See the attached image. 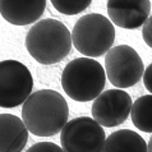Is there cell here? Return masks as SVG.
<instances>
[{
  "label": "cell",
  "instance_id": "cell-15",
  "mask_svg": "<svg viewBox=\"0 0 152 152\" xmlns=\"http://www.w3.org/2000/svg\"><path fill=\"white\" fill-rule=\"evenodd\" d=\"M26 152H64L61 147L53 142H39L31 146Z\"/></svg>",
  "mask_w": 152,
  "mask_h": 152
},
{
  "label": "cell",
  "instance_id": "cell-7",
  "mask_svg": "<svg viewBox=\"0 0 152 152\" xmlns=\"http://www.w3.org/2000/svg\"><path fill=\"white\" fill-rule=\"evenodd\" d=\"M33 78L29 69L18 60L0 61V107L22 105L32 94Z\"/></svg>",
  "mask_w": 152,
  "mask_h": 152
},
{
  "label": "cell",
  "instance_id": "cell-9",
  "mask_svg": "<svg viewBox=\"0 0 152 152\" xmlns=\"http://www.w3.org/2000/svg\"><path fill=\"white\" fill-rule=\"evenodd\" d=\"M151 13L150 0H107L111 23L125 29H137Z\"/></svg>",
  "mask_w": 152,
  "mask_h": 152
},
{
  "label": "cell",
  "instance_id": "cell-1",
  "mask_svg": "<svg viewBox=\"0 0 152 152\" xmlns=\"http://www.w3.org/2000/svg\"><path fill=\"white\" fill-rule=\"evenodd\" d=\"M22 105L23 123L28 132L37 137L55 136L69 119L68 104L54 90L33 92Z\"/></svg>",
  "mask_w": 152,
  "mask_h": 152
},
{
  "label": "cell",
  "instance_id": "cell-8",
  "mask_svg": "<svg viewBox=\"0 0 152 152\" xmlns=\"http://www.w3.org/2000/svg\"><path fill=\"white\" fill-rule=\"evenodd\" d=\"M132 102L130 95L120 88L104 91L94 101L92 119L105 128L118 126L128 119Z\"/></svg>",
  "mask_w": 152,
  "mask_h": 152
},
{
  "label": "cell",
  "instance_id": "cell-13",
  "mask_svg": "<svg viewBox=\"0 0 152 152\" xmlns=\"http://www.w3.org/2000/svg\"><path fill=\"white\" fill-rule=\"evenodd\" d=\"M151 106H152V94L143 95L132 102L130 107V118L133 124L141 129L142 132L151 133L152 123H151Z\"/></svg>",
  "mask_w": 152,
  "mask_h": 152
},
{
  "label": "cell",
  "instance_id": "cell-2",
  "mask_svg": "<svg viewBox=\"0 0 152 152\" xmlns=\"http://www.w3.org/2000/svg\"><path fill=\"white\" fill-rule=\"evenodd\" d=\"M26 49L40 64H56L72 50L70 32L58 19L37 20L26 36Z\"/></svg>",
  "mask_w": 152,
  "mask_h": 152
},
{
  "label": "cell",
  "instance_id": "cell-3",
  "mask_svg": "<svg viewBox=\"0 0 152 152\" xmlns=\"http://www.w3.org/2000/svg\"><path fill=\"white\" fill-rule=\"evenodd\" d=\"M104 66L92 58H78L65 65L61 74V87L69 99L79 102L95 100L105 88Z\"/></svg>",
  "mask_w": 152,
  "mask_h": 152
},
{
  "label": "cell",
  "instance_id": "cell-6",
  "mask_svg": "<svg viewBox=\"0 0 152 152\" xmlns=\"http://www.w3.org/2000/svg\"><path fill=\"white\" fill-rule=\"evenodd\" d=\"M64 152H102L105 130L90 116H79L66 121L60 130Z\"/></svg>",
  "mask_w": 152,
  "mask_h": 152
},
{
  "label": "cell",
  "instance_id": "cell-18",
  "mask_svg": "<svg viewBox=\"0 0 152 152\" xmlns=\"http://www.w3.org/2000/svg\"><path fill=\"white\" fill-rule=\"evenodd\" d=\"M147 152H152V139L147 143Z\"/></svg>",
  "mask_w": 152,
  "mask_h": 152
},
{
  "label": "cell",
  "instance_id": "cell-12",
  "mask_svg": "<svg viewBox=\"0 0 152 152\" xmlns=\"http://www.w3.org/2000/svg\"><path fill=\"white\" fill-rule=\"evenodd\" d=\"M102 152H147V142L130 129H120L105 138Z\"/></svg>",
  "mask_w": 152,
  "mask_h": 152
},
{
  "label": "cell",
  "instance_id": "cell-16",
  "mask_svg": "<svg viewBox=\"0 0 152 152\" xmlns=\"http://www.w3.org/2000/svg\"><path fill=\"white\" fill-rule=\"evenodd\" d=\"M141 27H142V37L145 40L146 45L152 48V17H148Z\"/></svg>",
  "mask_w": 152,
  "mask_h": 152
},
{
  "label": "cell",
  "instance_id": "cell-5",
  "mask_svg": "<svg viewBox=\"0 0 152 152\" xmlns=\"http://www.w3.org/2000/svg\"><path fill=\"white\" fill-rule=\"evenodd\" d=\"M145 64L138 53L128 45L111 48L105 56V74L116 88H129L142 79Z\"/></svg>",
  "mask_w": 152,
  "mask_h": 152
},
{
  "label": "cell",
  "instance_id": "cell-17",
  "mask_svg": "<svg viewBox=\"0 0 152 152\" xmlns=\"http://www.w3.org/2000/svg\"><path fill=\"white\" fill-rule=\"evenodd\" d=\"M142 79H143V83H145L146 90L152 94V64L145 68L142 74Z\"/></svg>",
  "mask_w": 152,
  "mask_h": 152
},
{
  "label": "cell",
  "instance_id": "cell-10",
  "mask_svg": "<svg viewBox=\"0 0 152 152\" xmlns=\"http://www.w3.org/2000/svg\"><path fill=\"white\" fill-rule=\"evenodd\" d=\"M46 0H0V14L8 23L27 26L44 14Z\"/></svg>",
  "mask_w": 152,
  "mask_h": 152
},
{
  "label": "cell",
  "instance_id": "cell-4",
  "mask_svg": "<svg viewBox=\"0 0 152 152\" xmlns=\"http://www.w3.org/2000/svg\"><path fill=\"white\" fill-rule=\"evenodd\" d=\"M72 45L82 55L99 58L113 48L115 27L111 20L99 13H90L75 22L70 33Z\"/></svg>",
  "mask_w": 152,
  "mask_h": 152
},
{
  "label": "cell",
  "instance_id": "cell-14",
  "mask_svg": "<svg viewBox=\"0 0 152 152\" xmlns=\"http://www.w3.org/2000/svg\"><path fill=\"white\" fill-rule=\"evenodd\" d=\"M53 7L61 14L75 15L91 5L92 0H50Z\"/></svg>",
  "mask_w": 152,
  "mask_h": 152
},
{
  "label": "cell",
  "instance_id": "cell-11",
  "mask_svg": "<svg viewBox=\"0 0 152 152\" xmlns=\"http://www.w3.org/2000/svg\"><path fill=\"white\" fill-rule=\"evenodd\" d=\"M28 141V130L20 118L0 114V152H22Z\"/></svg>",
  "mask_w": 152,
  "mask_h": 152
}]
</instances>
